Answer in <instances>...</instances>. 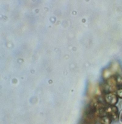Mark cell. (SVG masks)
<instances>
[{"instance_id":"6da1fadb","label":"cell","mask_w":122,"mask_h":124,"mask_svg":"<svg viewBox=\"0 0 122 124\" xmlns=\"http://www.w3.org/2000/svg\"><path fill=\"white\" fill-rule=\"evenodd\" d=\"M105 115L109 116L112 120L117 121L119 118L118 108L115 106H108L105 109Z\"/></svg>"},{"instance_id":"7a4b0ae2","label":"cell","mask_w":122,"mask_h":124,"mask_svg":"<svg viewBox=\"0 0 122 124\" xmlns=\"http://www.w3.org/2000/svg\"><path fill=\"white\" fill-rule=\"evenodd\" d=\"M120 69L118 64L117 62H113L109 68L104 70L103 72V76L107 79L113 76L114 74L117 72Z\"/></svg>"},{"instance_id":"3957f363","label":"cell","mask_w":122,"mask_h":124,"mask_svg":"<svg viewBox=\"0 0 122 124\" xmlns=\"http://www.w3.org/2000/svg\"><path fill=\"white\" fill-rule=\"evenodd\" d=\"M105 103L109 106H115L118 102V98L116 93L110 92L106 93L104 96Z\"/></svg>"},{"instance_id":"277c9868","label":"cell","mask_w":122,"mask_h":124,"mask_svg":"<svg viewBox=\"0 0 122 124\" xmlns=\"http://www.w3.org/2000/svg\"><path fill=\"white\" fill-rule=\"evenodd\" d=\"M101 121L102 124H111L112 120L109 116L105 115L102 116Z\"/></svg>"},{"instance_id":"5b68a950","label":"cell","mask_w":122,"mask_h":124,"mask_svg":"<svg viewBox=\"0 0 122 124\" xmlns=\"http://www.w3.org/2000/svg\"><path fill=\"white\" fill-rule=\"evenodd\" d=\"M116 94L118 98L122 99V88L117 89L116 91Z\"/></svg>"},{"instance_id":"8992f818","label":"cell","mask_w":122,"mask_h":124,"mask_svg":"<svg viewBox=\"0 0 122 124\" xmlns=\"http://www.w3.org/2000/svg\"><path fill=\"white\" fill-rule=\"evenodd\" d=\"M121 121H122V115H121Z\"/></svg>"}]
</instances>
